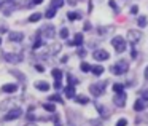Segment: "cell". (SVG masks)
<instances>
[{
    "label": "cell",
    "mask_w": 148,
    "mask_h": 126,
    "mask_svg": "<svg viewBox=\"0 0 148 126\" xmlns=\"http://www.w3.org/2000/svg\"><path fill=\"white\" fill-rule=\"evenodd\" d=\"M112 74H115V75H123V74H127V70H129V62L127 61H124V59H121V61H118V62H115V64L112 65Z\"/></svg>",
    "instance_id": "6da1fadb"
},
{
    "label": "cell",
    "mask_w": 148,
    "mask_h": 126,
    "mask_svg": "<svg viewBox=\"0 0 148 126\" xmlns=\"http://www.w3.org/2000/svg\"><path fill=\"white\" fill-rule=\"evenodd\" d=\"M37 35H43V37H46V39H53V37L56 35V29H54V26H51V24H45V26L40 27V30L37 32Z\"/></svg>",
    "instance_id": "7a4b0ae2"
},
{
    "label": "cell",
    "mask_w": 148,
    "mask_h": 126,
    "mask_svg": "<svg viewBox=\"0 0 148 126\" xmlns=\"http://www.w3.org/2000/svg\"><path fill=\"white\" fill-rule=\"evenodd\" d=\"M112 45H113V48H115L116 53H123L126 50V40H124V37L116 35L115 39L112 40Z\"/></svg>",
    "instance_id": "3957f363"
},
{
    "label": "cell",
    "mask_w": 148,
    "mask_h": 126,
    "mask_svg": "<svg viewBox=\"0 0 148 126\" xmlns=\"http://www.w3.org/2000/svg\"><path fill=\"white\" fill-rule=\"evenodd\" d=\"M103 91H105V81H103V83H94L89 86V93L96 97H99L100 94H103Z\"/></svg>",
    "instance_id": "277c9868"
},
{
    "label": "cell",
    "mask_w": 148,
    "mask_h": 126,
    "mask_svg": "<svg viewBox=\"0 0 148 126\" xmlns=\"http://www.w3.org/2000/svg\"><path fill=\"white\" fill-rule=\"evenodd\" d=\"M3 58H5V61L10 62V64H18V62L23 61V54H21V53H5Z\"/></svg>",
    "instance_id": "5b68a950"
},
{
    "label": "cell",
    "mask_w": 148,
    "mask_h": 126,
    "mask_svg": "<svg viewBox=\"0 0 148 126\" xmlns=\"http://www.w3.org/2000/svg\"><path fill=\"white\" fill-rule=\"evenodd\" d=\"M21 115H23V110H21L19 107H14V109H10L7 113H5V120H7V121H11V120L19 118Z\"/></svg>",
    "instance_id": "8992f818"
},
{
    "label": "cell",
    "mask_w": 148,
    "mask_h": 126,
    "mask_svg": "<svg viewBox=\"0 0 148 126\" xmlns=\"http://www.w3.org/2000/svg\"><path fill=\"white\" fill-rule=\"evenodd\" d=\"M140 39H142L140 30H135V29H129L127 30V40L132 43V45H135L137 42H140Z\"/></svg>",
    "instance_id": "52a82bcc"
},
{
    "label": "cell",
    "mask_w": 148,
    "mask_h": 126,
    "mask_svg": "<svg viewBox=\"0 0 148 126\" xmlns=\"http://www.w3.org/2000/svg\"><path fill=\"white\" fill-rule=\"evenodd\" d=\"M92 58L96 59V61H107V59L110 58V53L100 48V50H96V51L92 53Z\"/></svg>",
    "instance_id": "ba28073f"
},
{
    "label": "cell",
    "mask_w": 148,
    "mask_h": 126,
    "mask_svg": "<svg viewBox=\"0 0 148 126\" xmlns=\"http://www.w3.org/2000/svg\"><path fill=\"white\" fill-rule=\"evenodd\" d=\"M113 102H115L116 107H124V105H126V93H124V91H123V93L115 94V97H113Z\"/></svg>",
    "instance_id": "9c48e42d"
},
{
    "label": "cell",
    "mask_w": 148,
    "mask_h": 126,
    "mask_svg": "<svg viewBox=\"0 0 148 126\" xmlns=\"http://www.w3.org/2000/svg\"><path fill=\"white\" fill-rule=\"evenodd\" d=\"M2 91H3V93H8V94L16 93V91H18V85L16 83H7V85L2 86Z\"/></svg>",
    "instance_id": "30bf717a"
},
{
    "label": "cell",
    "mask_w": 148,
    "mask_h": 126,
    "mask_svg": "<svg viewBox=\"0 0 148 126\" xmlns=\"http://www.w3.org/2000/svg\"><path fill=\"white\" fill-rule=\"evenodd\" d=\"M8 39H10V42H23V40H24V34H21V32H10Z\"/></svg>",
    "instance_id": "8fae6325"
},
{
    "label": "cell",
    "mask_w": 148,
    "mask_h": 126,
    "mask_svg": "<svg viewBox=\"0 0 148 126\" xmlns=\"http://www.w3.org/2000/svg\"><path fill=\"white\" fill-rule=\"evenodd\" d=\"M113 30H115V27H113V26H107V27H102V26H100L99 29H97V32H99V35L105 37L107 34H112Z\"/></svg>",
    "instance_id": "7c38bea8"
},
{
    "label": "cell",
    "mask_w": 148,
    "mask_h": 126,
    "mask_svg": "<svg viewBox=\"0 0 148 126\" xmlns=\"http://www.w3.org/2000/svg\"><path fill=\"white\" fill-rule=\"evenodd\" d=\"M35 88L38 91H48L49 90V83H48V81L40 80V81H37V83H35Z\"/></svg>",
    "instance_id": "4fadbf2b"
},
{
    "label": "cell",
    "mask_w": 148,
    "mask_h": 126,
    "mask_svg": "<svg viewBox=\"0 0 148 126\" xmlns=\"http://www.w3.org/2000/svg\"><path fill=\"white\" fill-rule=\"evenodd\" d=\"M48 48H49L48 50V54H51V56L53 54H58V53L61 51V43H53V45H49Z\"/></svg>",
    "instance_id": "5bb4252c"
},
{
    "label": "cell",
    "mask_w": 148,
    "mask_h": 126,
    "mask_svg": "<svg viewBox=\"0 0 148 126\" xmlns=\"http://www.w3.org/2000/svg\"><path fill=\"white\" fill-rule=\"evenodd\" d=\"M64 93H65V96H67L69 99H73V97H75V86L67 85V86L64 88Z\"/></svg>",
    "instance_id": "9a60e30c"
},
{
    "label": "cell",
    "mask_w": 148,
    "mask_h": 126,
    "mask_svg": "<svg viewBox=\"0 0 148 126\" xmlns=\"http://www.w3.org/2000/svg\"><path fill=\"white\" fill-rule=\"evenodd\" d=\"M91 72H92V75L99 77L103 74V65H91Z\"/></svg>",
    "instance_id": "2e32d148"
},
{
    "label": "cell",
    "mask_w": 148,
    "mask_h": 126,
    "mask_svg": "<svg viewBox=\"0 0 148 126\" xmlns=\"http://www.w3.org/2000/svg\"><path fill=\"white\" fill-rule=\"evenodd\" d=\"M145 109V101L143 99H137L134 104V110L135 112H142V110Z\"/></svg>",
    "instance_id": "e0dca14e"
},
{
    "label": "cell",
    "mask_w": 148,
    "mask_h": 126,
    "mask_svg": "<svg viewBox=\"0 0 148 126\" xmlns=\"http://www.w3.org/2000/svg\"><path fill=\"white\" fill-rule=\"evenodd\" d=\"M96 107H97V110H99V113H100L102 116H105V118H107V116L110 115V113H108V109H107L105 105H100L99 102H96Z\"/></svg>",
    "instance_id": "ac0fdd59"
},
{
    "label": "cell",
    "mask_w": 148,
    "mask_h": 126,
    "mask_svg": "<svg viewBox=\"0 0 148 126\" xmlns=\"http://www.w3.org/2000/svg\"><path fill=\"white\" fill-rule=\"evenodd\" d=\"M137 24H138V27H147L148 26V18L147 16H138V19H137Z\"/></svg>",
    "instance_id": "d6986e66"
},
{
    "label": "cell",
    "mask_w": 148,
    "mask_h": 126,
    "mask_svg": "<svg viewBox=\"0 0 148 126\" xmlns=\"http://www.w3.org/2000/svg\"><path fill=\"white\" fill-rule=\"evenodd\" d=\"M64 7V0H51V5H49V8H61Z\"/></svg>",
    "instance_id": "ffe728a7"
},
{
    "label": "cell",
    "mask_w": 148,
    "mask_h": 126,
    "mask_svg": "<svg viewBox=\"0 0 148 126\" xmlns=\"http://www.w3.org/2000/svg\"><path fill=\"white\" fill-rule=\"evenodd\" d=\"M67 18H69L70 21H77V19H80V18H81V14L77 13V11H69Z\"/></svg>",
    "instance_id": "44dd1931"
},
{
    "label": "cell",
    "mask_w": 148,
    "mask_h": 126,
    "mask_svg": "<svg viewBox=\"0 0 148 126\" xmlns=\"http://www.w3.org/2000/svg\"><path fill=\"white\" fill-rule=\"evenodd\" d=\"M51 75L56 78V81H61V78H62V72L59 70V69H53V70H51Z\"/></svg>",
    "instance_id": "7402d4cb"
},
{
    "label": "cell",
    "mask_w": 148,
    "mask_h": 126,
    "mask_svg": "<svg viewBox=\"0 0 148 126\" xmlns=\"http://www.w3.org/2000/svg\"><path fill=\"white\" fill-rule=\"evenodd\" d=\"M83 43V34H75V39H73V45L80 46Z\"/></svg>",
    "instance_id": "603a6c76"
},
{
    "label": "cell",
    "mask_w": 148,
    "mask_h": 126,
    "mask_svg": "<svg viewBox=\"0 0 148 126\" xmlns=\"http://www.w3.org/2000/svg\"><path fill=\"white\" fill-rule=\"evenodd\" d=\"M67 80H69V85H70V86H75V85H78V78H75L72 74H67Z\"/></svg>",
    "instance_id": "cb8c5ba5"
},
{
    "label": "cell",
    "mask_w": 148,
    "mask_h": 126,
    "mask_svg": "<svg viewBox=\"0 0 148 126\" xmlns=\"http://www.w3.org/2000/svg\"><path fill=\"white\" fill-rule=\"evenodd\" d=\"M73 99L77 101L78 104H88V102H89V99H88L86 96H81V94H80V96H75Z\"/></svg>",
    "instance_id": "d4e9b609"
},
{
    "label": "cell",
    "mask_w": 148,
    "mask_h": 126,
    "mask_svg": "<svg viewBox=\"0 0 148 126\" xmlns=\"http://www.w3.org/2000/svg\"><path fill=\"white\" fill-rule=\"evenodd\" d=\"M40 19H42V14L40 13H34L29 16V23H37V21H40Z\"/></svg>",
    "instance_id": "484cf974"
},
{
    "label": "cell",
    "mask_w": 148,
    "mask_h": 126,
    "mask_svg": "<svg viewBox=\"0 0 148 126\" xmlns=\"http://www.w3.org/2000/svg\"><path fill=\"white\" fill-rule=\"evenodd\" d=\"M113 91H115V94L123 93V91H124V86H123L121 83H115V85H113Z\"/></svg>",
    "instance_id": "4316f807"
},
{
    "label": "cell",
    "mask_w": 148,
    "mask_h": 126,
    "mask_svg": "<svg viewBox=\"0 0 148 126\" xmlns=\"http://www.w3.org/2000/svg\"><path fill=\"white\" fill-rule=\"evenodd\" d=\"M43 109H45L46 112H56V107H54V104H53V102L45 104V105H43Z\"/></svg>",
    "instance_id": "83f0119b"
},
{
    "label": "cell",
    "mask_w": 148,
    "mask_h": 126,
    "mask_svg": "<svg viewBox=\"0 0 148 126\" xmlns=\"http://www.w3.org/2000/svg\"><path fill=\"white\" fill-rule=\"evenodd\" d=\"M48 99H49V102H64V101L61 99V96H59V94H53V96L48 97Z\"/></svg>",
    "instance_id": "f1b7e54d"
},
{
    "label": "cell",
    "mask_w": 148,
    "mask_h": 126,
    "mask_svg": "<svg viewBox=\"0 0 148 126\" xmlns=\"http://www.w3.org/2000/svg\"><path fill=\"white\" fill-rule=\"evenodd\" d=\"M45 16L48 18V19H51V18H54V16H56V10H54V8H48V11L45 13Z\"/></svg>",
    "instance_id": "f546056e"
},
{
    "label": "cell",
    "mask_w": 148,
    "mask_h": 126,
    "mask_svg": "<svg viewBox=\"0 0 148 126\" xmlns=\"http://www.w3.org/2000/svg\"><path fill=\"white\" fill-rule=\"evenodd\" d=\"M59 37H61V39H67V37H69V29H67V27H62V29H61V32H59Z\"/></svg>",
    "instance_id": "4dcf8cb0"
},
{
    "label": "cell",
    "mask_w": 148,
    "mask_h": 126,
    "mask_svg": "<svg viewBox=\"0 0 148 126\" xmlns=\"http://www.w3.org/2000/svg\"><path fill=\"white\" fill-rule=\"evenodd\" d=\"M80 69H81V70H83V72H89V70H91V65L88 64V62H81Z\"/></svg>",
    "instance_id": "1f68e13d"
},
{
    "label": "cell",
    "mask_w": 148,
    "mask_h": 126,
    "mask_svg": "<svg viewBox=\"0 0 148 126\" xmlns=\"http://www.w3.org/2000/svg\"><path fill=\"white\" fill-rule=\"evenodd\" d=\"M10 74H11V75H14V77H18L21 81H26V78H24L23 75H21V72H18V70H11Z\"/></svg>",
    "instance_id": "d6a6232c"
},
{
    "label": "cell",
    "mask_w": 148,
    "mask_h": 126,
    "mask_svg": "<svg viewBox=\"0 0 148 126\" xmlns=\"http://www.w3.org/2000/svg\"><path fill=\"white\" fill-rule=\"evenodd\" d=\"M127 125V120L126 118H119L118 121H116V126H126Z\"/></svg>",
    "instance_id": "836d02e7"
},
{
    "label": "cell",
    "mask_w": 148,
    "mask_h": 126,
    "mask_svg": "<svg viewBox=\"0 0 148 126\" xmlns=\"http://www.w3.org/2000/svg\"><path fill=\"white\" fill-rule=\"evenodd\" d=\"M40 46H42V40H40V37H38V40H37V42L34 43V50H38Z\"/></svg>",
    "instance_id": "e575fe53"
},
{
    "label": "cell",
    "mask_w": 148,
    "mask_h": 126,
    "mask_svg": "<svg viewBox=\"0 0 148 126\" xmlns=\"http://www.w3.org/2000/svg\"><path fill=\"white\" fill-rule=\"evenodd\" d=\"M108 3H110V7H112L113 10H116V11H118V5H116V2H115V0H110Z\"/></svg>",
    "instance_id": "d590c367"
},
{
    "label": "cell",
    "mask_w": 148,
    "mask_h": 126,
    "mask_svg": "<svg viewBox=\"0 0 148 126\" xmlns=\"http://www.w3.org/2000/svg\"><path fill=\"white\" fill-rule=\"evenodd\" d=\"M131 13H132V14H137V13H138V7H137V5H134V7L131 8Z\"/></svg>",
    "instance_id": "8d00e7d4"
},
{
    "label": "cell",
    "mask_w": 148,
    "mask_h": 126,
    "mask_svg": "<svg viewBox=\"0 0 148 126\" xmlns=\"http://www.w3.org/2000/svg\"><path fill=\"white\" fill-rule=\"evenodd\" d=\"M83 29H84V30H89V29H91V23H84Z\"/></svg>",
    "instance_id": "74e56055"
},
{
    "label": "cell",
    "mask_w": 148,
    "mask_h": 126,
    "mask_svg": "<svg viewBox=\"0 0 148 126\" xmlns=\"http://www.w3.org/2000/svg\"><path fill=\"white\" fill-rule=\"evenodd\" d=\"M0 32H7V26L5 24H0Z\"/></svg>",
    "instance_id": "f35d334b"
},
{
    "label": "cell",
    "mask_w": 148,
    "mask_h": 126,
    "mask_svg": "<svg viewBox=\"0 0 148 126\" xmlns=\"http://www.w3.org/2000/svg\"><path fill=\"white\" fill-rule=\"evenodd\" d=\"M54 88L56 90H61V81H54Z\"/></svg>",
    "instance_id": "ab89813d"
},
{
    "label": "cell",
    "mask_w": 148,
    "mask_h": 126,
    "mask_svg": "<svg viewBox=\"0 0 148 126\" xmlns=\"http://www.w3.org/2000/svg\"><path fill=\"white\" fill-rule=\"evenodd\" d=\"M35 69H37L38 72H43V70H45V69H43V65H38V64L35 65Z\"/></svg>",
    "instance_id": "60d3db41"
},
{
    "label": "cell",
    "mask_w": 148,
    "mask_h": 126,
    "mask_svg": "<svg viewBox=\"0 0 148 126\" xmlns=\"http://www.w3.org/2000/svg\"><path fill=\"white\" fill-rule=\"evenodd\" d=\"M67 56H62V58H61V62H62V64H64V62H67Z\"/></svg>",
    "instance_id": "b9f144b4"
},
{
    "label": "cell",
    "mask_w": 148,
    "mask_h": 126,
    "mask_svg": "<svg viewBox=\"0 0 148 126\" xmlns=\"http://www.w3.org/2000/svg\"><path fill=\"white\" fill-rule=\"evenodd\" d=\"M143 74H145V78H147V80H148V67L145 69V72H143Z\"/></svg>",
    "instance_id": "7bdbcfd3"
},
{
    "label": "cell",
    "mask_w": 148,
    "mask_h": 126,
    "mask_svg": "<svg viewBox=\"0 0 148 126\" xmlns=\"http://www.w3.org/2000/svg\"><path fill=\"white\" fill-rule=\"evenodd\" d=\"M42 2H43V0H34V3H37V5H38V3H42Z\"/></svg>",
    "instance_id": "ee69618b"
},
{
    "label": "cell",
    "mask_w": 148,
    "mask_h": 126,
    "mask_svg": "<svg viewBox=\"0 0 148 126\" xmlns=\"http://www.w3.org/2000/svg\"><path fill=\"white\" fill-rule=\"evenodd\" d=\"M26 126H35V125H26Z\"/></svg>",
    "instance_id": "f6af8a7d"
},
{
    "label": "cell",
    "mask_w": 148,
    "mask_h": 126,
    "mask_svg": "<svg viewBox=\"0 0 148 126\" xmlns=\"http://www.w3.org/2000/svg\"><path fill=\"white\" fill-rule=\"evenodd\" d=\"M0 45H2V39H0Z\"/></svg>",
    "instance_id": "bcb514c9"
},
{
    "label": "cell",
    "mask_w": 148,
    "mask_h": 126,
    "mask_svg": "<svg viewBox=\"0 0 148 126\" xmlns=\"http://www.w3.org/2000/svg\"><path fill=\"white\" fill-rule=\"evenodd\" d=\"M7 2H11V0H7Z\"/></svg>",
    "instance_id": "7dc6e473"
},
{
    "label": "cell",
    "mask_w": 148,
    "mask_h": 126,
    "mask_svg": "<svg viewBox=\"0 0 148 126\" xmlns=\"http://www.w3.org/2000/svg\"><path fill=\"white\" fill-rule=\"evenodd\" d=\"M0 3H2V0H0Z\"/></svg>",
    "instance_id": "c3c4849f"
}]
</instances>
